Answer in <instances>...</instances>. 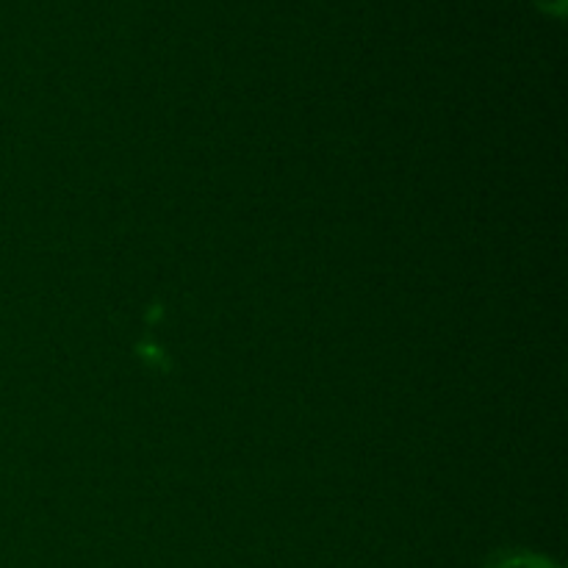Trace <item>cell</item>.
Returning a JSON list of instances; mask_svg holds the SVG:
<instances>
[{
  "label": "cell",
  "mask_w": 568,
  "mask_h": 568,
  "mask_svg": "<svg viewBox=\"0 0 568 568\" xmlns=\"http://www.w3.org/2000/svg\"><path fill=\"white\" fill-rule=\"evenodd\" d=\"M491 568H555V566L549 564V560L536 558V555H516V558L499 560V564Z\"/></svg>",
  "instance_id": "obj_1"
}]
</instances>
